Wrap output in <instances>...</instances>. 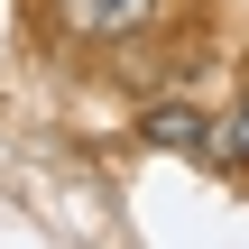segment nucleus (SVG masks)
Instances as JSON below:
<instances>
[{
  "mask_svg": "<svg viewBox=\"0 0 249 249\" xmlns=\"http://www.w3.org/2000/svg\"><path fill=\"white\" fill-rule=\"evenodd\" d=\"M166 18V0H55V28L74 37V46H129V37H148Z\"/></svg>",
  "mask_w": 249,
  "mask_h": 249,
  "instance_id": "nucleus-1",
  "label": "nucleus"
},
{
  "mask_svg": "<svg viewBox=\"0 0 249 249\" xmlns=\"http://www.w3.org/2000/svg\"><path fill=\"white\" fill-rule=\"evenodd\" d=\"M148 139H157L166 157H194V166L222 157V120H213V111H185V102H157V111H148Z\"/></svg>",
  "mask_w": 249,
  "mask_h": 249,
  "instance_id": "nucleus-2",
  "label": "nucleus"
},
{
  "mask_svg": "<svg viewBox=\"0 0 249 249\" xmlns=\"http://www.w3.org/2000/svg\"><path fill=\"white\" fill-rule=\"evenodd\" d=\"M222 157H231V166H240V176H249V102H240V120L222 129Z\"/></svg>",
  "mask_w": 249,
  "mask_h": 249,
  "instance_id": "nucleus-3",
  "label": "nucleus"
}]
</instances>
